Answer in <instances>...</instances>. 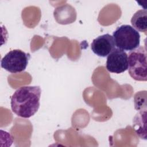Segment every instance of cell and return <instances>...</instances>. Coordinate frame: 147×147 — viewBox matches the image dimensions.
Segmentation results:
<instances>
[{
	"label": "cell",
	"mask_w": 147,
	"mask_h": 147,
	"mask_svg": "<svg viewBox=\"0 0 147 147\" xmlns=\"http://www.w3.org/2000/svg\"><path fill=\"white\" fill-rule=\"evenodd\" d=\"M41 92L39 86H24L18 88L11 98L12 111L22 118L31 117L39 109Z\"/></svg>",
	"instance_id": "obj_1"
},
{
	"label": "cell",
	"mask_w": 147,
	"mask_h": 147,
	"mask_svg": "<svg viewBox=\"0 0 147 147\" xmlns=\"http://www.w3.org/2000/svg\"><path fill=\"white\" fill-rule=\"evenodd\" d=\"M128 72L130 76L136 80H147L146 47L139 46L129 52Z\"/></svg>",
	"instance_id": "obj_2"
},
{
	"label": "cell",
	"mask_w": 147,
	"mask_h": 147,
	"mask_svg": "<svg viewBox=\"0 0 147 147\" xmlns=\"http://www.w3.org/2000/svg\"><path fill=\"white\" fill-rule=\"evenodd\" d=\"M114 43L117 48L131 51L140 46V34L129 25H122L117 28L113 33Z\"/></svg>",
	"instance_id": "obj_3"
},
{
	"label": "cell",
	"mask_w": 147,
	"mask_h": 147,
	"mask_svg": "<svg viewBox=\"0 0 147 147\" xmlns=\"http://www.w3.org/2000/svg\"><path fill=\"white\" fill-rule=\"evenodd\" d=\"M30 55L20 49H13L6 53L1 60V67L11 73L24 71L28 64Z\"/></svg>",
	"instance_id": "obj_4"
},
{
	"label": "cell",
	"mask_w": 147,
	"mask_h": 147,
	"mask_svg": "<svg viewBox=\"0 0 147 147\" xmlns=\"http://www.w3.org/2000/svg\"><path fill=\"white\" fill-rule=\"evenodd\" d=\"M106 67L108 71L121 74L128 69V56L123 50L115 48L107 57Z\"/></svg>",
	"instance_id": "obj_5"
},
{
	"label": "cell",
	"mask_w": 147,
	"mask_h": 147,
	"mask_svg": "<svg viewBox=\"0 0 147 147\" xmlns=\"http://www.w3.org/2000/svg\"><path fill=\"white\" fill-rule=\"evenodd\" d=\"M91 48L97 56L105 57L115 48V45L113 36L107 33L94 39Z\"/></svg>",
	"instance_id": "obj_6"
},
{
	"label": "cell",
	"mask_w": 147,
	"mask_h": 147,
	"mask_svg": "<svg viewBox=\"0 0 147 147\" xmlns=\"http://www.w3.org/2000/svg\"><path fill=\"white\" fill-rule=\"evenodd\" d=\"M132 27L136 30L146 34L147 31V11L146 9L136 11L131 19Z\"/></svg>",
	"instance_id": "obj_7"
}]
</instances>
